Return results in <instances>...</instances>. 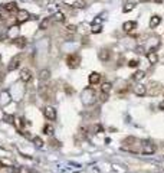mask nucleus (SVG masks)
<instances>
[{
    "mask_svg": "<svg viewBox=\"0 0 164 173\" xmlns=\"http://www.w3.org/2000/svg\"><path fill=\"white\" fill-rule=\"evenodd\" d=\"M82 101H84V104H92L94 101H95V91L92 90V88H85L84 91H82Z\"/></svg>",
    "mask_w": 164,
    "mask_h": 173,
    "instance_id": "nucleus-1",
    "label": "nucleus"
},
{
    "mask_svg": "<svg viewBox=\"0 0 164 173\" xmlns=\"http://www.w3.org/2000/svg\"><path fill=\"white\" fill-rule=\"evenodd\" d=\"M147 87V85H146ZM160 90H161V85L159 84V82H156V81H151L150 84H148V87H147V94L148 95H157L159 92H160Z\"/></svg>",
    "mask_w": 164,
    "mask_h": 173,
    "instance_id": "nucleus-2",
    "label": "nucleus"
},
{
    "mask_svg": "<svg viewBox=\"0 0 164 173\" xmlns=\"http://www.w3.org/2000/svg\"><path fill=\"white\" fill-rule=\"evenodd\" d=\"M154 152H156V146L151 142L144 140L143 144H141V153H144V155H153Z\"/></svg>",
    "mask_w": 164,
    "mask_h": 173,
    "instance_id": "nucleus-3",
    "label": "nucleus"
},
{
    "mask_svg": "<svg viewBox=\"0 0 164 173\" xmlns=\"http://www.w3.org/2000/svg\"><path fill=\"white\" fill-rule=\"evenodd\" d=\"M79 62H81V58H79V55H76V53H72V55H69V56L66 58V64H68L69 68H76V66L79 65Z\"/></svg>",
    "mask_w": 164,
    "mask_h": 173,
    "instance_id": "nucleus-4",
    "label": "nucleus"
},
{
    "mask_svg": "<svg viewBox=\"0 0 164 173\" xmlns=\"http://www.w3.org/2000/svg\"><path fill=\"white\" fill-rule=\"evenodd\" d=\"M29 17H30V14L27 13V10H24V9H20V10H17L16 22H17V25H22V23H24V22H26Z\"/></svg>",
    "mask_w": 164,
    "mask_h": 173,
    "instance_id": "nucleus-5",
    "label": "nucleus"
},
{
    "mask_svg": "<svg viewBox=\"0 0 164 173\" xmlns=\"http://www.w3.org/2000/svg\"><path fill=\"white\" fill-rule=\"evenodd\" d=\"M43 114H45V117H46L48 120H50V121L56 120V110H55L53 107H50V105H48V107L43 108Z\"/></svg>",
    "mask_w": 164,
    "mask_h": 173,
    "instance_id": "nucleus-6",
    "label": "nucleus"
},
{
    "mask_svg": "<svg viewBox=\"0 0 164 173\" xmlns=\"http://www.w3.org/2000/svg\"><path fill=\"white\" fill-rule=\"evenodd\" d=\"M20 64H22V56L17 55L16 58H13V59L9 62V65H7V71H14V69H17V68L20 66Z\"/></svg>",
    "mask_w": 164,
    "mask_h": 173,
    "instance_id": "nucleus-7",
    "label": "nucleus"
},
{
    "mask_svg": "<svg viewBox=\"0 0 164 173\" xmlns=\"http://www.w3.org/2000/svg\"><path fill=\"white\" fill-rule=\"evenodd\" d=\"M12 43H13L14 46H17L19 49H23V48L26 46L27 40H26V38H23V36H19V38H13Z\"/></svg>",
    "mask_w": 164,
    "mask_h": 173,
    "instance_id": "nucleus-8",
    "label": "nucleus"
},
{
    "mask_svg": "<svg viewBox=\"0 0 164 173\" xmlns=\"http://www.w3.org/2000/svg\"><path fill=\"white\" fill-rule=\"evenodd\" d=\"M147 59H148V62H150L151 65H154V64L159 62V53H157L154 49H151V51L147 52Z\"/></svg>",
    "mask_w": 164,
    "mask_h": 173,
    "instance_id": "nucleus-9",
    "label": "nucleus"
},
{
    "mask_svg": "<svg viewBox=\"0 0 164 173\" xmlns=\"http://www.w3.org/2000/svg\"><path fill=\"white\" fill-rule=\"evenodd\" d=\"M134 92L138 97H144V95H147V87L143 85V84H138V85L134 87Z\"/></svg>",
    "mask_w": 164,
    "mask_h": 173,
    "instance_id": "nucleus-10",
    "label": "nucleus"
},
{
    "mask_svg": "<svg viewBox=\"0 0 164 173\" xmlns=\"http://www.w3.org/2000/svg\"><path fill=\"white\" fill-rule=\"evenodd\" d=\"M20 79H22L23 82H29V81L32 79V71L27 69V68L22 69V72H20Z\"/></svg>",
    "mask_w": 164,
    "mask_h": 173,
    "instance_id": "nucleus-11",
    "label": "nucleus"
},
{
    "mask_svg": "<svg viewBox=\"0 0 164 173\" xmlns=\"http://www.w3.org/2000/svg\"><path fill=\"white\" fill-rule=\"evenodd\" d=\"M88 81H89V84H91V85L98 84V82L101 81V74H98V72H91V74H89V77H88Z\"/></svg>",
    "mask_w": 164,
    "mask_h": 173,
    "instance_id": "nucleus-12",
    "label": "nucleus"
},
{
    "mask_svg": "<svg viewBox=\"0 0 164 173\" xmlns=\"http://www.w3.org/2000/svg\"><path fill=\"white\" fill-rule=\"evenodd\" d=\"M3 9H4V12H7V13H13V12H17V10H19V9H17V3H16V1H10V3L4 4V6H3Z\"/></svg>",
    "mask_w": 164,
    "mask_h": 173,
    "instance_id": "nucleus-13",
    "label": "nucleus"
},
{
    "mask_svg": "<svg viewBox=\"0 0 164 173\" xmlns=\"http://www.w3.org/2000/svg\"><path fill=\"white\" fill-rule=\"evenodd\" d=\"M37 77H39V81L45 82V81H48V79L50 78V71H49V69H40Z\"/></svg>",
    "mask_w": 164,
    "mask_h": 173,
    "instance_id": "nucleus-14",
    "label": "nucleus"
},
{
    "mask_svg": "<svg viewBox=\"0 0 164 173\" xmlns=\"http://www.w3.org/2000/svg\"><path fill=\"white\" fill-rule=\"evenodd\" d=\"M160 23H161V16H159V14L151 16V19H150V27H151V29H153V27H157Z\"/></svg>",
    "mask_w": 164,
    "mask_h": 173,
    "instance_id": "nucleus-15",
    "label": "nucleus"
},
{
    "mask_svg": "<svg viewBox=\"0 0 164 173\" xmlns=\"http://www.w3.org/2000/svg\"><path fill=\"white\" fill-rule=\"evenodd\" d=\"M122 27H124L125 32H131V30H134V29L137 27V22H134V20H128V22L124 23Z\"/></svg>",
    "mask_w": 164,
    "mask_h": 173,
    "instance_id": "nucleus-16",
    "label": "nucleus"
},
{
    "mask_svg": "<svg viewBox=\"0 0 164 173\" xmlns=\"http://www.w3.org/2000/svg\"><path fill=\"white\" fill-rule=\"evenodd\" d=\"M98 56H99V59H101L102 62H107V61L110 59L111 53H110V51H108V49H101V51H99V53H98Z\"/></svg>",
    "mask_w": 164,
    "mask_h": 173,
    "instance_id": "nucleus-17",
    "label": "nucleus"
},
{
    "mask_svg": "<svg viewBox=\"0 0 164 173\" xmlns=\"http://www.w3.org/2000/svg\"><path fill=\"white\" fill-rule=\"evenodd\" d=\"M111 90H112V84H111V82H104V84L101 85V92H102V94H107V95H108Z\"/></svg>",
    "mask_w": 164,
    "mask_h": 173,
    "instance_id": "nucleus-18",
    "label": "nucleus"
},
{
    "mask_svg": "<svg viewBox=\"0 0 164 173\" xmlns=\"http://www.w3.org/2000/svg\"><path fill=\"white\" fill-rule=\"evenodd\" d=\"M49 25H50V17H45V19L39 23V29H40V30H46V29L49 27Z\"/></svg>",
    "mask_w": 164,
    "mask_h": 173,
    "instance_id": "nucleus-19",
    "label": "nucleus"
},
{
    "mask_svg": "<svg viewBox=\"0 0 164 173\" xmlns=\"http://www.w3.org/2000/svg\"><path fill=\"white\" fill-rule=\"evenodd\" d=\"M146 78V72L144 71H137L134 75H133V79H135V81H143Z\"/></svg>",
    "mask_w": 164,
    "mask_h": 173,
    "instance_id": "nucleus-20",
    "label": "nucleus"
},
{
    "mask_svg": "<svg viewBox=\"0 0 164 173\" xmlns=\"http://www.w3.org/2000/svg\"><path fill=\"white\" fill-rule=\"evenodd\" d=\"M134 9H135V3H131V1H130V3H127V4L124 6L122 12H124V13H128V12H131V10H134Z\"/></svg>",
    "mask_w": 164,
    "mask_h": 173,
    "instance_id": "nucleus-21",
    "label": "nucleus"
},
{
    "mask_svg": "<svg viewBox=\"0 0 164 173\" xmlns=\"http://www.w3.org/2000/svg\"><path fill=\"white\" fill-rule=\"evenodd\" d=\"M53 20H56V22H63V20H65V14L61 13V12H58V13L53 14Z\"/></svg>",
    "mask_w": 164,
    "mask_h": 173,
    "instance_id": "nucleus-22",
    "label": "nucleus"
},
{
    "mask_svg": "<svg viewBox=\"0 0 164 173\" xmlns=\"http://www.w3.org/2000/svg\"><path fill=\"white\" fill-rule=\"evenodd\" d=\"M101 30H102V27H101L99 23H94L92 27H91V32H92V33H99Z\"/></svg>",
    "mask_w": 164,
    "mask_h": 173,
    "instance_id": "nucleus-23",
    "label": "nucleus"
},
{
    "mask_svg": "<svg viewBox=\"0 0 164 173\" xmlns=\"http://www.w3.org/2000/svg\"><path fill=\"white\" fill-rule=\"evenodd\" d=\"M43 133H45V134H48V136L53 134V127H52L50 124H46V126L43 127Z\"/></svg>",
    "mask_w": 164,
    "mask_h": 173,
    "instance_id": "nucleus-24",
    "label": "nucleus"
},
{
    "mask_svg": "<svg viewBox=\"0 0 164 173\" xmlns=\"http://www.w3.org/2000/svg\"><path fill=\"white\" fill-rule=\"evenodd\" d=\"M32 142H33V144H35L36 147H42V146H43V140H42L40 137H33Z\"/></svg>",
    "mask_w": 164,
    "mask_h": 173,
    "instance_id": "nucleus-25",
    "label": "nucleus"
},
{
    "mask_svg": "<svg viewBox=\"0 0 164 173\" xmlns=\"http://www.w3.org/2000/svg\"><path fill=\"white\" fill-rule=\"evenodd\" d=\"M138 65H140L138 59H131V61L128 62V66H131V68H137Z\"/></svg>",
    "mask_w": 164,
    "mask_h": 173,
    "instance_id": "nucleus-26",
    "label": "nucleus"
},
{
    "mask_svg": "<svg viewBox=\"0 0 164 173\" xmlns=\"http://www.w3.org/2000/svg\"><path fill=\"white\" fill-rule=\"evenodd\" d=\"M66 30H68L69 33H75V32H76V26H75V25H68V26H66Z\"/></svg>",
    "mask_w": 164,
    "mask_h": 173,
    "instance_id": "nucleus-27",
    "label": "nucleus"
},
{
    "mask_svg": "<svg viewBox=\"0 0 164 173\" xmlns=\"http://www.w3.org/2000/svg\"><path fill=\"white\" fill-rule=\"evenodd\" d=\"M7 123H14V118H13V116H7V114H4V117H3Z\"/></svg>",
    "mask_w": 164,
    "mask_h": 173,
    "instance_id": "nucleus-28",
    "label": "nucleus"
},
{
    "mask_svg": "<svg viewBox=\"0 0 164 173\" xmlns=\"http://www.w3.org/2000/svg\"><path fill=\"white\" fill-rule=\"evenodd\" d=\"M17 121H19V127H20V129L26 126V123H24V118H23V117H20V118H17Z\"/></svg>",
    "mask_w": 164,
    "mask_h": 173,
    "instance_id": "nucleus-29",
    "label": "nucleus"
},
{
    "mask_svg": "<svg viewBox=\"0 0 164 173\" xmlns=\"http://www.w3.org/2000/svg\"><path fill=\"white\" fill-rule=\"evenodd\" d=\"M104 131V129H102V126H99V124H97L95 126V133H102Z\"/></svg>",
    "mask_w": 164,
    "mask_h": 173,
    "instance_id": "nucleus-30",
    "label": "nucleus"
},
{
    "mask_svg": "<svg viewBox=\"0 0 164 173\" xmlns=\"http://www.w3.org/2000/svg\"><path fill=\"white\" fill-rule=\"evenodd\" d=\"M49 144H52L53 147H59V142L58 140H49Z\"/></svg>",
    "mask_w": 164,
    "mask_h": 173,
    "instance_id": "nucleus-31",
    "label": "nucleus"
},
{
    "mask_svg": "<svg viewBox=\"0 0 164 173\" xmlns=\"http://www.w3.org/2000/svg\"><path fill=\"white\" fill-rule=\"evenodd\" d=\"M65 91H66L68 94H72V92H73V91H72V88H69V85H66V87H65Z\"/></svg>",
    "mask_w": 164,
    "mask_h": 173,
    "instance_id": "nucleus-32",
    "label": "nucleus"
},
{
    "mask_svg": "<svg viewBox=\"0 0 164 173\" xmlns=\"http://www.w3.org/2000/svg\"><path fill=\"white\" fill-rule=\"evenodd\" d=\"M137 52H138V53H144V48H143V46H138V48H137Z\"/></svg>",
    "mask_w": 164,
    "mask_h": 173,
    "instance_id": "nucleus-33",
    "label": "nucleus"
},
{
    "mask_svg": "<svg viewBox=\"0 0 164 173\" xmlns=\"http://www.w3.org/2000/svg\"><path fill=\"white\" fill-rule=\"evenodd\" d=\"M159 108H160V110H163V111H164V100L161 101V103H160V104H159Z\"/></svg>",
    "mask_w": 164,
    "mask_h": 173,
    "instance_id": "nucleus-34",
    "label": "nucleus"
},
{
    "mask_svg": "<svg viewBox=\"0 0 164 173\" xmlns=\"http://www.w3.org/2000/svg\"><path fill=\"white\" fill-rule=\"evenodd\" d=\"M26 173H36V172H35V170H30V169H27V172H26Z\"/></svg>",
    "mask_w": 164,
    "mask_h": 173,
    "instance_id": "nucleus-35",
    "label": "nucleus"
},
{
    "mask_svg": "<svg viewBox=\"0 0 164 173\" xmlns=\"http://www.w3.org/2000/svg\"><path fill=\"white\" fill-rule=\"evenodd\" d=\"M154 1H156V3H161V0H154Z\"/></svg>",
    "mask_w": 164,
    "mask_h": 173,
    "instance_id": "nucleus-36",
    "label": "nucleus"
},
{
    "mask_svg": "<svg viewBox=\"0 0 164 173\" xmlns=\"http://www.w3.org/2000/svg\"><path fill=\"white\" fill-rule=\"evenodd\" d=\"M143 1H147V0H143Z\"/></svg>",
    "mask_w": 164,
    "mask_h": 173,
    "instance_id": "nucleus-37",
    "label": "nucleus"
}]
</instances>
